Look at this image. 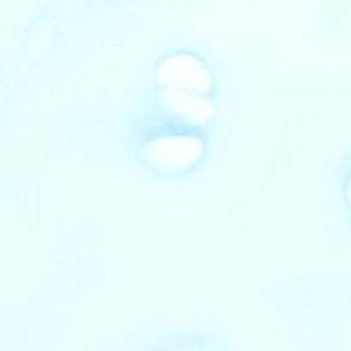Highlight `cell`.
I'll use <instances>...</instances> for the list:
<instances>
[{"mask_svg":"<svg viewBox=\"0 0 351 351\" xmlns=\"http://www.w3.org/2000/svg\"><path fill=\"white\" fill-rule=\"evenodd\" d=\"M348 163L345 165V170H343L341 175V201H343V208H345L346 218H348L350 226H351V156L348 158Z\"/></svg>","mask_w":351,"mask_h":351,"instance_id":"6da1fadb","label":"cell"}]
</instances>
